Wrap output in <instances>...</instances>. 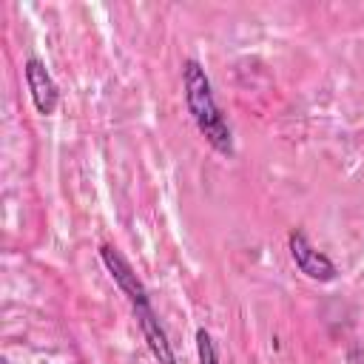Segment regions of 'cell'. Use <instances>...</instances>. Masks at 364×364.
Segmentation results:
<instances>
[{
  "instance_id": "obj_1",
  "label": "cell",
  "mask_w": 364,
  "mask_h": 364,
  "mask_svg": "<svg viewBox=\"0 0 364 364\" xmlns=\"http://www.w3.org/2000/svg\"><path fill=\"white\" fill-rule=\"evenodd\" d=\"M182 91H185L188 114L199 128V134L208 139V145L225 156H233V131L222 117V108L213 97V85L205 65L193 57L182 63Z\"/></svg>"
},
{
  "instance_id": "obj_7",
  "label": "cell",
  "mask_w": 364,
  "mask_h": 364,
  "mask_svg": "<svg viewBox=\"0 0 364 364\" xmlns=\"http://www.w3.org/2000/svg\"><path fill=\"white\" fill-rule=\"evenodd\" d=\"M0 364H9V361H0Z\"/></svg>"
},
{
  "instance_id": "obj_2",
  "label": "cell",
  "mask_w": 364,
  "mask_h": 364,
  "mask_svg": "<svg viewBox=\"0 0 364 364\" xmlns=\"http://www.w3.org/2000/svg\"><path fill=\"white\" fill-rule=\"evenodd\" d=\"M287 250H290V259L296 262V267H299L307 279L327 284V282H333V279L338 276L336 262H333L327 253L316 250L301 228H293V230L287 233Z\"/></svg>"
},
{
  "instance_id": "obj_3",
  "label": "cell",
  "mask_w": 364,
  "mask_h": 364,
  "mask_svg": "<svg viewBox=\"0 0 364 364\" xmlns=\"http://www.w3.org/2000/svg\"><path fill=\"white\" fill-rule=\"evenodd\" d=\"M100 259H102L105 270L111 273L114 284L119 287V293L128 299V304H131V307L151 301V296H148V290H145L142 279L134 273L131 262H128V259L119 253V247H114V245H100Z\"/></svg>"
},
{
  "instance_id": "obj_6",
  "label": "cell",
  "mask_w": 364,
  "mask_h": 364,
  "mask_svg": "<svg viewBox=\"0 0 364 364\" xmlns=\"http://www.w3.org/2000/svg\"><path fill=\"white\" fill-rule=\"evenodd\" d=\"M196 358H199V364H219V353H216L213 336L205 327L196 330Z\"/></svg>"
},
{
  "instance_id": "obj_5",
  "label": "cell",
  "mask_w": 364,
  "mask_h": 364,
  "mask_svg": "<svg viewBox=\"0 0 364 364\" xmlns=\"http://www.w3.org/2000/svg\"><path fill=\"white\" fill-rule=\"evenodd\" d=\"M131 310H134V318H136V324H139V330H142V338H145L148 350L154 353V358H156L159 364H176V355H173V347H171V341H168V333H165L162 321L156 318V310L151 307V301L136 304V307H131Z\"/></svg>"
},
{
  "instance_id": "obj_4",
  "label": "cell",
  "mask_w": 364,
  "mask_h": 364,
  "mask_svg": "<svg viewBox=\"0 0 364 364\" xmlns=\"http://www.w3.org/2000/svg\"><path fill=\"white\" fill-rule=\"evenodd\" d=\"M23 77H26V85H28L34 108L43 117H51L57 111V105H60V88H57L51 71L46 68V63L40 57H28L23 63Z\"/></svg>"
}]
</instances>
